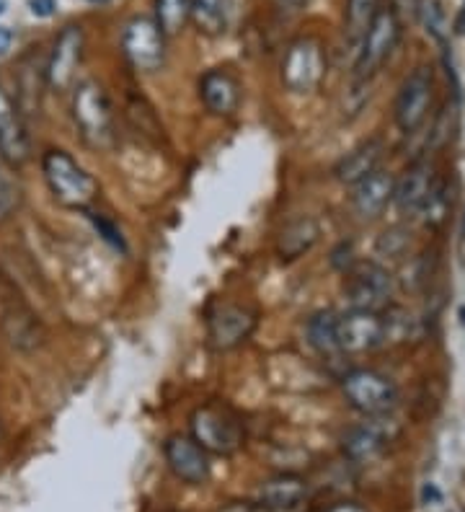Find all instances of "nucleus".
I'll use <instances>...</instances> for the list:
<instances>
[{
  "instance_id": "12",
  "label": "nucleus",
  "mask_w": 465,
  "mask_h": 512,
  "mask_svg": "<svg viewBox=\"0 0 465 512\" xmlns=\"http://www.w3.org/2000/svg\"><path fill=\"white\" fill-rule=\"evenodd\" d=\"M31 140L26 130V117L16 96L0 86V161L11 169H19L29 161Z\"/></svg>"
},
{
  "instance_id": "6",
  "label": "nucleus",
  "mask_w": 465,
  "mask_h": 512,
  "mask_svg": "<svg viewBox=\"0 0 465 512\" xmlns=\"http://www.w3.org/2000/svg\"><path fill=\"white\" fill-rule=\"evenodd\" d=\"M393 334V319L383 316V311H352L341 313L336 319V344L339 352H370L388 342Z\"/></svg>"
},
{
  "instance_id": "20",
  "label": "nucleus",
  "mask_w": 465,
  "mask_h": 512,
  "mask_svg": "<svg viewBox=\"0 0 465 512\" xmlns=\"http://www.w3.org/2000/svg\"><path fill=\"white\" fill-rule=\"evenodd\" d=\"M318 236H321V225L310 218V215L292 218L277 236L279 259H282V262H295V259L308 254V251L318 244Z\"/></svg>"
},
{
  "instance_id": "17",
  "label": "nucleus",
  "mask_w": 465,
  "mask_h": 512,
  "mask_svg": "<svg viewBox=\"0 0 465 512\" xmlns=\"http://www.w3.org/2000/svg\"><path fill=\"white\" fill-rule=\"evenodd\" d=\"M308 497V481L295 474H277L272 479L261 481L256 489V502L272 512H287L300 507Z\"/></svg>"
},
{
  "instance_id": "34",
  "label": "nucleus",
  "mask_w": 465,
  "mask_h": 512,
  "mask_svg": "<svg viewBox=\"0 0 465 512\" xmlns=\"http://www.w3.org/2000/svg\"><path fill=\"white\" fill-rule=\"evenodd\" d=\"M6 445V430H3V422H0V450Z\"/></svg>"
},
{
  "instance_id": "30",
  "label": "nucleus",
  "mask_w": 465,
  "mask_h": 512,
  "mask_svg": "<svg viewBox=\"0 0 465 512\" xmlns=\"http://www.w3.org/2000/svg\"><path fill=\"white\" fill-rule=\"evenodd\" d=\"M13 44V32L11 29H6V26H0V55H6L8 50H11Z\"/></svg>"
},
{
  "instance_id": "27",
  "label": "nucleus",
  "mask_w": 465,
  "mask_h": 512,
  "mask_svg": "<svg viewBox=\"0 0 465 512\" xmlns=\"http://www.w3.org/2000/svg\"><path fill=\"white\" fill-rule=\"evenodd\" d=\"M91 220H93V225H96V231H99L101 236H104L106 241H109V244L114 246V249H124V238H122V233H119L117 228H114V225L104 218V215L91 213Z\"/></svg>"
},
{
  "instance_id": "33",
  "label": "nucleus",
  "mask_w": 465,
  "mask_h": 512,
  "mask_svg": "<svg viewBox=\"0 0 465 512\" xmlns=\"http://www.w3.org/2000/svg\"><path fill=\"white\" fill-rule=\"evenodd\" d=\"M279 3L290 8V11H300V8H303L308 0H279Z\"/></svg>"
},
{
  "instance_id": "15",
  "label": "nucleus",
  "mask_w": 465,
  "mask_h": 512,
  "mask_svg": "<svg viewBox=\"0 0 465 512\" xmlns=\"http://www.w3.org/2000/svg\"><path fill=\"white\" fill-rule=\"evenodd\" d=\"M199 99L217 117H230L241 107V81L228 68H212L199 81Z\"/></svg>"
},
{
  "instance_id": "5",
  "label": "nucleus",
  "mask_w": 465,
  "mask_h": 512,
  "mask_svg": "<svg viewBox=\"0 0 465 512\" xmlns=\"http://www.w3.org/2000/svg\"><path fill=\"white\" fill-rule=\"evenodd\" d=\"M341 391H344L349 404L367 417H383V414L391 412L398 399V391L391 378H385L383 373L370 368L349 370L341 378Z\"/></svg>"
},
{
  "instance_id": "35",
  "label": "nucleus",
  "mask_w": 465,
  "mask_h": 512,
  "mask_svg": "<svg viewBox=\"0 0 465 512\" xmlns=\"http://www.w3.org/2000/svg\"><path fill=\"white\" fill-rule=\"evenodd\" d=\"M91 3H96V0H91ZM99 3H106V0H99Z\"/></svg>"
},
{
  "instance_id": "3",
  "label": "nucleus",
  "mask_w": 465,
  "mask_h": 512,
  "mask_svg": "<svg viewBox=\"0 0 465 512\" xmlns=\"http://www.w3.org/2000/svg\"><path fill=\"white\" fill-rule=\"evenodd\" d=\"M259 313L256 308L236 300H220L207 313V342L215 352H228L248 342L256 331Z\"/></svg>"
},
{
  "instance_id": "28",
  "label": "nucleus",
  "mask_w": 465,
  "mask_h": 512,
  "mask_svg": "<svg viewBox=\"0 0 465 512\" xmlns=\"http://www.w3.org/2000/svg\"><path fill=\"white\" fill-rule=\"evenodd\" d=\"M29 8L34 16H42V19H47V16H52V13H55V0H29Z\"/></svg>"
},
{
  "instance_id": "18",
  "label": "nucleus",
  "mask_w": 465,
  "mask_h": 512,
  "mask_svg": "<svg viewBox=\"0 0 465 512\" xmlns=\"http://www.w3.org/2000/svg\"><path fill=\"white\" fill-rule=\"evenodd\" d=\"M437 176L429 169V163H414L403 179H398L396 189H393V202L401 213H422V207L427 205L429 194L437 187Z\"/></svg>"
},
{
  "instance_id": "25",
  "label": "nucleus",
  "mask_w": 465,
  "mask_h": 512,
  "mask_svg": "<svg viewBox=\"0 0 465 512\" xmlns=\"http://www.w3.org/2000/svg\"><path fill=\"white\" fill-rule=\"evenodd\" d=\"M380 11V0H347V37L352 44H360L367 26Z\"/></svg>"
},
{
  "instance_id": "1",
  "label": "nucleus",
  "mask_w": 465,
  "mask_h": 512,
  "mask_svg": "<svg viewBox=\"0 0 465 512\" xmlns=\"http://www.w3.org/2000/svg\"><path fill=\"white\" fill-rule=\"evenodd\" d=\"M44 182L52 197L68 210H88L99 194V184L65 150H47L42 158Z\"/></svg>"
},
{
  "instance_id": "8",
  "label": "nucleus",
  "mask_w": 465,
  "mask_h": 512,
  "mask_svg": "<svg viewBox=\"0 0 465 512\" xmlns=\"http://www.w3.org/2000/svg\"><path fill=\"white\" fill-rule=\"evenodd\" d=\"M398 39H401V21H398L396 11L391 6L380 8L372 24L367 26L365 37L357 44V65H354L357 75L367 78V75L378 73L396 50Z\"/></svg>"
},
{
  "instance_id": "11",
  "label": "nucleus",
  "mask_w": 465,
  "mask_h": 512,
  "mask_svg": "<svg viewBox=\"0 0 465 512\" xmlns=\"http://www.w3.org/2000/svg\"><path fill=\"white\" fill-rule=\"evenodd\" d=\"M347 298L357 311H385L393 295V277L375 262L357 264L347 272Z\"/></svg>"
},
{
  "instance_id": "26",
  "label": "nucleus",
  "mask_w": 465,
  "mask_h": 512,
  "mask_svg": "<svg viewBox=\"0 0 465 512\" xmlns=\"http://www.w3.org/2000/svg\"><path fill=\"white\" fill-rule=\"evenodd\" d=\"M21 205V187L8 163L0 161V223L11 218Z\"/></svg>"
},
{
  "instance_id": "4",
  "label": "nucleus",
  "mask_w": 465,
  "mask_h": 512,
  "mask_svg": "<svg viewBox=\"0 0 465 512\" xmlns=\"http://www.w3.org/2000/svg\"><path fill=\"white\" fill-rule=\"evenodd\" d=\"M192 438L207 453L230 456L243 445V425L225 406L205 404L192 414Z\"/></svg>"
},
{
  "instance_id": "19",
  "label": "nucleus",
  "mask_w": 465,
  "mask_h": 512,
  "mask_svg": "<svg viewBox=\"0 0 465 512\" xmlns=\"http://www.w3.org/2000/svg\"><path fill=\"white\" fill-rule=\"evenodd\" d=\"M393 189H396V179L388 171H372L360 184H354V210L362 218H378L393 202Z\"/></svg>"
},
{
  "instance_id": "24",
  "label": "nucleus",
  "mask_w": 465,
  "mask_h": 512,
  "mask_svg": "<svg viewBox=\"0 0 465 512\" xmlns=\"http://www.w3.org/2000/svg\"><path fill=\"white\" fill-rule=\"evenodd\" d=\"M336 319H339V313L321 311L308 321V342L313 344L321 355H339V344H336Z\"/></svg>"
},
{
  "instance_id": "13",
  "label": "nucleus",
  "mask_w": 465,
  "mask_h": 512,
  "mask_svg": "<svg viewBox=\"0 0 465 512\" xmlns=\"http://www.w3.org/2000/svg\"><path fill=\"white\" fill-rule=\"evenodd\" d=\"M83 29L81 26H65L60 37L52 44V52L44 63V81L50 91L65 94L75 83V70L83 57Z\"/></svg>"
},
{
  "instance_id": "10",
  "label": "nucleus",
  "mask_w": 465,
  "mask_h": 512,
  "mask_svg": "<svg viewBox=\"0 0 465 512\" xmlns=\"http://www.w3.org/2000/svg\"><path fill=\"white\" fill-rule=\"evenodd\" d=\"M434 94V78L429 68H416L414 73L401 83L396 96V107H393V117L401 132H416L427 122L429 107H432Z\"/></svg>"
},
{
  "instance_id": "2",
  "label": "nucleus",
  "mask_w": 465,
  "mask_h": 512,
  "mask_svg": "<svg viewBox=\"0 0 465 512\" xmlns=\"http://www.w3.org/2000/svg\"><path fill=\"white\" fill-rule=\"evenodd\" d=\"M73 122L91 148H112L117 140L112 104L96 81H83L73 91Z\"/></svg>"
},
{
  "instance_id": "32",
  "label": "nucleus",
  "mask_w": 465,
  "mask_h": 512,
  "mask_svg": "<svg viewBox=\"0 0 465 512\" xmlns=\"http://www.w3.org/2000/svg\"><path fill=\"white\" fill-rule=\"evenodd\" d=\"M455 29H458L460 37H465V0H463V6H460L458 21H455Z\"/></svg>"
},
{
  "instance_id": "16",
  "label": "nucleus",
  "mask_w": 465,
  "mask_h": 512,
  "mask_svg": "<svg viewBox=\"0 0 465 512\" xmlns=\"http://www.w3.org/2000/svg\"><path fill=\"white\" fill-rule=\"evenodd\" d=\"M393 440L391 425L385 422V419H370L365 425H357L344 435V456L354 463H365L372 461V458H378L388 443Z\"/></svg>"
},
{
  "instance_id": "31",
  "label": "nucleus",
  "mask_w": 465,
  "mask_h": 512,
  "mask_svg": "<svg viewBox=\"0 0 465 512\" xmlns=\"http://www.w3.org/2000/svg\"><path fill=\"white\" fill-rule=\"evenodd\" d=\"M323 512H367L365 507L360 505H354V502H341V505H334L329 507V510H323Z\"/></svg>"
},
{
  "instance_id": "9",
  "label": "nucleus",
  "mask_w": 465,
  "mask_h": 512,
  "mask_svg": "<svg viewBox=\"0 0 465 512\" xmlns=\"http://www.w3.org/2000/svg\"><path fill=\"white\" fill-rule=\"evenodd\" d=\"M122 50L140 73H155L166 63V34L150 16H137L124 26Z\"/></svg>"
},
{
  "instance_id": "21",
  "label": "nucleus",
  "mask_w": 465,
  "mask_h": 512,
  "mask_svg": "<svg viewBox=\"0 0 465 512\" xmlns=\"http://www.w3.org/2000/svg\"><path fill=\"white\" fill-rule=\"evenodd\" d=\"M380 156H383V145L380 140H367V143L357 145L352 153L341 158L339 166H336V179L344 184H360L365 176H370L372 171H378Z\"/></svg>"
},
{
  "instance_id": "14",
  "label": "nucleus",
  "mask_w": 465,
  "mask_h": 512,
  "mask_svg": "<svg viewBox=\"0 0 465 512\" xmlns=\"http://www.w3.org/2000/svg\"><path fill=\"white\" fill-rule=\"evenodd\" d=\"M163 456H166L168 469L174 471L176 479L192 487H202L207 484L212 474L210 456L207 450L189 435H171L163 445Z\"/></svg>"
},
{
  "instance_id": "23",
  "label": "nucleus",
  "mask_w": 465,
  "mask_h": 512,
  "mask_svg": "<svg viewBox=\"0 0 465 512\" xmlns=\"http://www.w3.org/2000/svg\"><path fill=\"white\" fill-rule=\"evenodd\" d=\"M153 21L166 37H176L192 21V0H155Z\"/></svg>"
},
{
  "instance_id": "22",
  "label": "nucleus",
  "mask_w": 465,
  "mask_h": 512,
  "mask_svg": "<svg viewBox=\"0 0 465 512\" xmlns=\"http://www.w3.org/2000/svg\"><path fill=\"white\" fill-rule=\"evenodd\" d=\"M233 0H192V21L199 32L217 37L225 32Z\"/></svg>"
},
{
  "instance_id": "29",
  "label": "nucleus",
  "mask_w": 465,
  "mask_h": 512,
  "mask_svg": "<svg viewBox=\"0 0 465 512\" xmlns=\"http://www.w3.org/2000/svg\"><path fill=\"white\" fill-rule=\"evenodd\" d=\"M220 512H272L267 507H261L259 502H230L228 507H223Z\"/></svg>"
},
{
  "instance_id": "7",
  "label": "nucleus",
  "mask_w": 465,
  "mask_h": 512,
  "mask_svg": "<svg viewBox=\"0 0 465 512\" xmlns=\"http://www.w3.org/2000/svg\"><path fill=\"white\" fill-rule=\"evenodd\" d=\"M326 75V55L318 39L300 37L287 47L282 60V83L292 94H310Z\"/></svg>"
}]
</instances>
